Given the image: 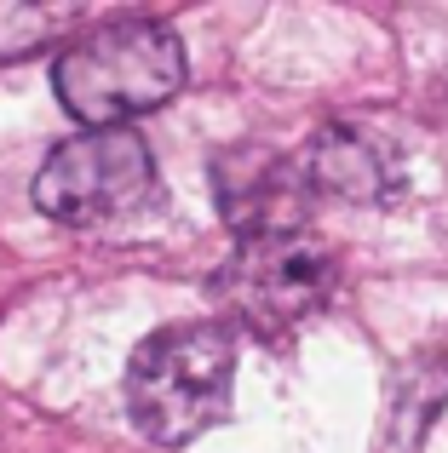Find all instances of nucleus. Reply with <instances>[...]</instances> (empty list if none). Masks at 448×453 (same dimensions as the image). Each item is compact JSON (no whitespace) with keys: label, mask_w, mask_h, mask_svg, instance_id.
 <instances>
[{"label":"nucleus","mask_w":448,"mask_h":453,"mask_svg":"<svg viewBox=\"0 0 448 453\" xmlns=\"http://www.w3.org/2000/svg\"><path fill=\"white\" fill-rule=\"evenodd\" d=\"M236 339L219 321L150 333L127 362V413L156 448H184L230 413Z\"/></svg>","instance_id":"obj_2"},{"label":"nucleus","mask_w":448,"mask_h":453,"mask_svg":"<svg viewBox=\"0 0 448 453\" xmlns=\"http://www.w3.org/2000/svg\"><path fill=\"white\" fill-rule=\"evenodd\" d=\"M334 276V253L311 230L247 235L230 253V265L219 270V304L230 310V321L276 339L328 304Z\"/></svg>","instance_id":"obj_4"},{"label":"nucleus","mask_w":448,"mask_h":453,"mask_svg":"<svg viewBox=\"0 0 448 453\" xmlns=\"http://www.w3.org/2000/svg\"><path fill=\"white\" fill-rule=\"evenodd\" d=\"M213 184H219V212L236 235H270V230H299L305 224V201H311V184H305L299 161L276 150H230L219 155L213 166Z\"/></svg>","instance_id":"obj_5"},{"label":"nucleus","mask_w":448,"mask_h":453,"mask_svg":"<svg viewBox=\"0 0 448 453\" xmlns=\"http://www.w3.org/2000/svg\"><path fill=\"white\" fill-rule=\"evenodd\" d=\"M156 201L150 144L127 127L64 138L35 173V207L69 230H115Z\"/></svg>","instance_id":"obj_3"},{"label":"nucleus","mask_w":448,"mask_h":453,"mask_svg":"<svg viewBox=\"0 0 448 453\" xmlns=\"http://www.w3.org/2000/svg\"><path fill=\"white\" fill-rule=\"evenodd\" d=\"M52 87L87 133L127 127L184 87V46L156 18H115L69 41L52 64Z\"/></svg>","instance_id":"obj_1"},{"label":"nucleus","mask_w":448,"mask_h":453,"mask_svg":"<svg viewBox=\"0 0 448 453\" xmlns=\"http://www.w3.org/2000/svg\"><path fill=\"white\" fill-rule=\"evenodd\" d=\"M299 173H305L311 189L339 196V201H357V207H368V201H391L397 184H403L397 150L385 144V138L362 133V127H339V121L322 127V133L311 138Z\"/></svg>","instance_id":"obj_6"}]
</instances>
